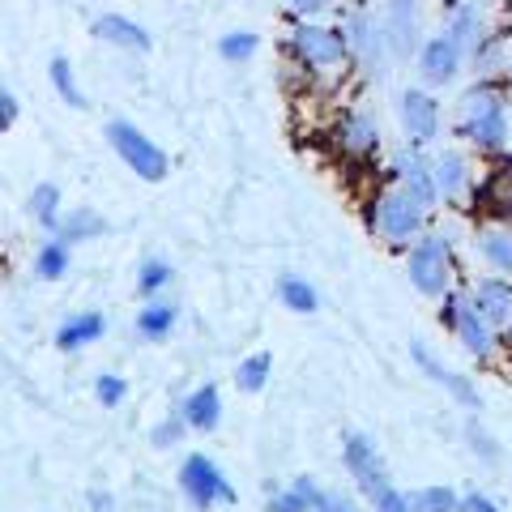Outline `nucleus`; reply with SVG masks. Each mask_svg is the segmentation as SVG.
<instances>
[{
  "instance_id": "1",
  "label": "nucleus",
  "mask_w": 512,
  "mask_h": 512,
  "mask_svg": "<svg viewBox=\"0 0 512 512\" xmlns=\"http://www.w3.org/2000/svg\"><path fill=\"white\" fill-rule=\"evenodd\" d=\"M461 137H470L478 150H500L508 141V111H504V94L495 86H474L461 99Z\"/></svg>"
},
{
  "instance_id": "2",
  "label": "nucleus",
  "mask_w": 512,
  "mask_h": 512,
  "mask_svg": "<svg viewBox=\"0 0 512 512\" xmlns=\"http://www.w3.org/2000/svg\"><path fill=\"white\" fill-rule=\"evenodd\" d=\"M107 141H111V150L124 158V167H128V171H137L141 180H150V184H154V180H163V175H167V154L158 150L137 124L111 120V124H107Z\"/></svg>"
},
{
  "instance_id": "3",
  "label": "nucleus",
  "mask_w": 512,
  "mask_h": 512,
  "mask_svg": "<svg viewBox=\"0 0 512 512\" xmlns=\"http://www.w3.org/2000/svg\"><path fill=\"white\" fill-rule=\"evenodd\" d=\"M180 487H184L188 504L197 508V512H210L218 500H222V504H235V487L227 483V478H222V470H218L205 453H192V457L184 461Z\"/></svg>"
},
{
  "instance_id": "4",
  "label": "nucleus",
  "mask_w": 512,
  "mask_h": 512,
  "mask_svg": "<svg viewBox=\"0 0 512 512\" xmlns=\"http://www.w3.org/2000/svg\"><path fill=\"white\" fill-rule=\"evenodd\" d=\"M291 52L303 64H312V69H333V64L346 60L350 39H346V30H329V26L303 22V26L291 30Z\"/></svg>"
},
{
  "instance_id": "5",
  "label": "nucleus",
  "mask_w": 512,
  "mask_h": 512,
  "mask_svg": "<svg viewBox=\"0 0 512 512\" xmlns=\"http://www.w3.org/2000/svg\"><path fill=\"white\" fill-rule=\"evenodd\" d=\"M448 239L444 235H423L410 248V282L423 295H448Z\"/></svg>"
},
{
  "instance_id": "6",
  "label": "nucleus",
  "mask_w": 512,
  "mask_h": 512,
  "mask_svg": "<svg viewBox=\"0 0 512 512\" xmlns=\"http://www.w3.org/2000/svg\"><path fill=\"white\" fill-rule=\"evenodd\" d=\"M342 453H346V466H350V474L359 478L363 495L376 504L380 495L389 491V474H384V461H380V453H376V444L367 440V436H346Z\"/></svg>"
},
{
  "instance_id": "7",
  "label": "nucleus",
  "mask_w": 512,
  "mask_h": 512,
  "mask_svg": "<svg viewBox=\"0 0 512 512\" xmlns=\"http://www.w3.org/2000/svg\"><path fill=\"white\" fill-rule=\"evenodd\" d=\"M376 222L393 244H406V239L423 231V205H414L406 192H389V197H380V205H376Z\"/></svg>"
},
{
  "instance_id": "8",
  "label": "nucleus",
  "mask_w": 512,
  "mask_h": 512,
  "mask_svg": "<svg viewBox=\"0 0 512 512\" xmlns=\"http://www.w3.org/2000/svg\"><path fill=\"white\" fill-rule=\"evenodd\" d=\"M346 39H350V52H355L363 60L367 73H384V43H389V35H384V26H376V18L367 9H355L346 18Z\"/></svg>"
},
{
  "instance_id": "9",
  "label": "nucleus",
  "mask_w": 512,
  "mask_h": 512,
  "mask_svg": "<svg viewBox=\"0 0 512 512\" xmlns=\"http://www.w3.org/2000/svg\"><path fill=\"white\" fill-rule=\"evenodd\" d=\"M402 124L414 146H427L440 133V103L427 90H406L402 94Z\"/></svg>"
},
{
  "instance_id": "10",
  "label": "nucleus",
  "mask_w": 512,
  "mask_h": 512,
  "mask_svg": "<svg viewBox=\"0 0 512 512\" xmlns=\"http://www.w3.org/2000/svg\"><path fill=\"white\" fill-rule=\"evenodd\" d=\"M397 180H402V192L414 205H423V210L436 205V197H440L436 171H431L419 154H402V158H397Z\"/></svg>"
},
{
  "instance_id": "11",
  "label": "nucleus",
  "mask_w": 512,
  "mask_h": 512,
  "mask_svg": "<svg viewBox=\"0 0 512 512\" xmlns=\"http://www.w3.org/2000/svg\"><path fill=\"white\" fill-rule=\"evenodd\" d=\"M410 355H414V363H419V367H423V372H427L431 380H436V384H444V389L453 393L461 406H478V389H474V384H470L466 376H457L453 367H444V363H440L436 355H431V350H427L423 342H414V346H410Z\"/></svg>"
},
{
  "instance_id": "12",
  "label": "nucleus",
  "mask_w": 512,
  "mask_h": 512,
  "mask_svg": "<svg viewBox=\"0 0 512 512\" xmlns=\"http://www.w3.org/2000/svg\"><path fill=\"white\" fill-rule=\"evenodd\" d=\"M461 69V47L453 35H440V39H431L423 43V77L431 86H444V82H453Z\"/></svg>"
},
{
  "instance_id": "13",
  "label": "nucleus",
  "mask_w": 512,
  "mask_h": 512,
  "mask_svg": "<svg viewBox=\"0 0 512 512\" xmlns=\"http://www.w3.org/2000/svg\"><path fill=\"white\" fill-rule=\"evenodd\" d=\"M384 35L397 56H410L414 43H419V13H414V0H389V18H384Z\"/></svg>"
},
{
  "instance_id": "14",
  "label": "nucleus",
  "mask_w": 512,
  "mask_h": 512,
  "mask_svg": "<svg viewBox=\"0 0 512 512\" xmlns=\"http://www.w3.org/2000/svg\"><path fill=\"white\" fill-rule=\"evenodd\" d=\"M338 146H342L346 154H355V158L372 154V150L380 146V128H376V120L367 116V111H346L342 124H338Z\"/></svg>"
},
{
  "instance_id": "15",
  "label": "nucleus",
  "mask_w": 512,
  "mask_h": 512,
  "mask_svg": "<svg viewBox=\"0 0 512 512\" xmlns=\"http://www.w3.org/2000/svg\"><path fill=\"white\" fill-rule=\"evenodd\" d=\"M474 308L483 312L491 325H508L512 320V282L508 278H483L474 286Z\"/></svg>"
},
{
  "instance_id": "16",
  "label": "nucleus",
  "mask_w": 512,
  "mask_h": 512,
  "mask_svg": "<svg viewBox=\"0 0 512 512\" xmlns=\"http://www.w3.org/2000/svg\"><path fill=\"white\" fill-rule=\"evenodd\" d=\"M94 35L103 43H116V47H128V52H150V35L146 26L120 18V13H103L99 22H94Z\"/></svg>"
},
{
  "instance_id": "17",
  "label": "nucleus",
  "mask_w": 512,
  "mask_h": 512,
  "mask_svg": "<svg viewBox=\"0 0 512 512\" xmlns=\"http://www.w3.org/2000/svg\"><path fill=\"white\" fill-rule=\"evenodd\" d=\"M478 205L512 222V163H508V158H504L500 167H491L483 188H478Z\"/></svg>"
},
{
  "instance_id": "18",
  "label": "nucleus",
  "mask_w": 512,
  "mask_h": 512,
  "mask_svg": "<svg viewBox=\"0 0 512 512\" xmlns=\"http://www.w3.org/2000/svg\"><path fill=\"white\" fill-rule=\"evenodd\" d=\"M457 338L466 342L470 355H491V346H495V333H491V320L474 308V303H461V316H457Z\"/></svg>"
},
{
  "instance_id": "19",
  "label": "nucleus",
  "mask_w": 512,
  "mask_h": 512,
  "mask_svg": "<svg viewBox=\"0 0 512 512\" xmlns=\"http://www.w3.org/2000/svg\"><path fill=\"white\" fill-rule=\"evenodd\" d=\"M103 329H107L103 312L69 316V320H64V325L56 329V346H60V350H82V346H90V342H99V338H103Z\"/></svg>"
},
{
  "instance_id": "20",
  "label": "nucleus",
  "mask_w": 512,
  "mask_h": 512,
  "mask_svg": "<svg viewBox=\"0 0 512 512\" xmlns=\"http://www.w3.org/2000/svg\"><path fill=\"white\" fill-rule=\"evenodd\" d=\"M180 410H184V419H188V427H192V431H214V427H218V419H222L218 384H201V389L192 393Z\"/></svg>"
},
{
  "instance_id": "21",
  "label": "nucleus",
  "mask_w": 512,
  "mask_h": 512,
  "mask_svg": "<svg viewBox=\"0 0 512 512\" xmlns=\"http://www.w3.org/2000/svg\"><path fill=\"white\" fill-rule=\"evenodd\" d=\"M448 35L457 39L461 52H478V47L487 43V26H483V13H478V5H457Z\"/></svg>"
},
{
  "instance_id": "22",
  "label": "nucleus",
  "mask_w": 512,
  "mask_h": 512,
  "mask_svg": "<svg viewBox=\"0 0 512 512\" xmlns=\"http://www.w3.org/2000/svg\"><path fill=\"white\" fill-rule=\"evenodd\" d=\"M431 171H436V184H440L444 197H457V192L470 184V163L457 150H444L436 163H431Z\"/></svg>"
},
{
  "instance_id": "23",
  "label": "nucleus",
  "mask_w": 512,
  "mask_h": 512,
  "mask_svg": "<svg viewBox=\"0 0 512 512\" xmlns=\"http://www.w3.org/2000/svg\"><path fill=\"white\" fill-rule=\"evenodd\" d=\"M171 329H175V308H171V303H163V299H150L146 308L137 312V333H141V338L163 342Z\"/></svg>"
},
{
  "instance_id": "24",
  "label": "nucleus",
  "mask_w": 512,
  "mask_h": 512,
  "mask_svg": "<svg viewBox=\"0 0 512 512\" xmlns=\"http://www.w3.org/2000/svg\"><path fill=\"white\" fill-rule=\"evenodd\" d=\"M478 248H483L487 261L500 269V274H512V227H491L478 235Z\"/></svg>"
},
{
  "instance_id": "25",
  "label": "nucleus",
  "mask_w": 512,
  "mask_h": 512,
  "mask_svg": "<svg viewBox=\"0 0 512 512\" xmlns=\"http://www.w3.org/2000/svg\"><path fill=\"white\" fill-rule=\"evenodd\" d=\"M35 274H39L43 282H56V278L69 274V244H64V239H47V244L39 248Z\"/></svg>"
},
{
  "instance_id": "26",
  "label": "nucleus",
  "mask_w": 512,
  "mask_h": 512,
  "mask_svg": "<svg viewBox=\"0 0 512 512\" xmlns=\"http://www.w3.org/2000/svg\"><path fill=\"white\" fill-rule=\"evenodd\" d=\"M269 372H274V355H269V350H261V355H248L244 363H239L235 384H239L244 393H261L265 380H269Z\"/></svg>"
},
{
  "instance_id": "27",
  "label": "nucleus",
  "mask_w": 512,
  "mask_h": 512,
  "mask_svg": "<svg viewBox=\"0 0 512 512\" xmlns=\"http://www.w3.org/2000/svg\"><path fill=\"white\" fill-rule=\"evenodd\" d=\"M107 231V222L94 214V210H73L69 218L60 222V239L64 244H77V239H94V235H103Z\"/></svg>"
},
{
  "instance_id": "28",
  "label": "nucleus",
  "mask_w": 512,
  "mask_h": 512,
  "mask_svg": "<svg viewBox=\"0 0 512 512\" xmlns=\"http://www.w3.org/2000/svg\"><path fill=\"white\" fill-rule=\"evenodd\" d=\"M406 504H410V512H457L461 500L448 487H423V491H410Z\"/></svg>"
},
{
  "instance_id": "29",
  "label": "nucleus",
  "mask_w": 512,
  "mask_h": 512,
  "mask_svg": "<svg viewBox=\"0 0 512 512\" xmlns=\"http://www.w3.org/2000/svg\"><path fill=\"white\" fill-rule=\"evenodd\" d=\"M30 210H35V218L43 222L47 231H60V188L56 184H39L35 197H30Z\"/></svg>"
},
{
  "instance_id": "30",
  "label": "nucleus",
  "mask_w": 512,
  "mask_h": 512,
  "mask_svg": "<svg viewBox=\"0 0 512 512\" xmlns=\"http://www.w3.org/2000/svg\"><path fill=\"white\" fill-rule=\"evenodd\" d=\"M278 295H282V303H286L291 312H316V303H320L312 286L303 282V278H295V274H286V278L278 282Z\"/></svg>"
},
{
  "instance_id": "31",
  "label": "nucleus",
  "mask_w": 512,
  "mask_h": 512,
  "mask_svg": "<svg viewBox=\"0 0 512 512\" xmlns=\"http://www.w3.org/2000/svg\"><path fill=\"white\" fill-rule=\"evenodd\" d=\"M47 73H52V86H56V94H60L64 103L77 107V111L86 107V94L77 90V77H73V69H69V60L56 56V60H52V69H47Z\"/></svg>"
},
{
  "instance_id": "32",
  "label": "nucleus",
  "mask_w": 512,
  "mask_h": 512,
  "mask_svg": "<svg viewBox=\"0 0 512 512\" xmlns=\"http://www.w3.org/2000/svg\"><path fill=\"white\" fill-rule=\"evenodd\" d=\"M163 286H171V265L167 261H146V265H141V274H137V291L141 295L154 299Z\"/></svg>"
},
{
  "instance_id": "33",
  "label": "nucleus",
  "mask_w": 512,
  "mask_h": 512,
  "mask_svg": "<svg viewBox=\"0 0 512 512\" xmlns=\"http://www.w3.org/2000/svg\"><path fill=\"white\" fill-rule=\"evenodd\" d=\"M256 35H248V30H235V35H222V43H218V52H222V60H248L252 52H256Z\"/></svg>"
},
{
  "instance_id": "34",
  "label": "nucleus",
  "mask_w": 512,
  "mask_h": 512,
  "mask_svg": "<svg viewBox=\"0 0 512 512\" xmlns=\"http://www.w3.org/2000/svg\"><path fill=\"white\" fill-rule=\"evenodd\" d=\"M184 427H188V419H184V410L180 414H171L167 423H158L154 427V444L158 448H167V444H180V436H184Z\"/></svg>"
},
{
  "instance_id": "35",
  "label": "nucleus",
  "mask_w": 512,
  "mask_h": 512,
  "mask_svg": "<svg viewBox=\"0 0 512 512\" xmlns=\"http://www.w3.org/2000/svg\"><path fill=\"white\" fill-rule=\"evenodd\" d=\"M94 393H99V402H103V406H120V402H124V393H128V384H124L120 376H99Z\"/></svg>"
},
{
  "instance_id": "36",
  "label": "nucleus",
  "mask_w": 512,
  "mask_h": 512,
  "mask_svg": "<svg viewBox=\"0 0 512 512\" xmlns=\"http://www.w3.org/2000/svg\"><path fill=\"white\" fill-rule=\"evenodd\" d=\"M269 512H312V500L291 487L286 495H274V500H269Z\"/></svg>"
},
{
  "instance_id": "37",
  "label": "nucleus",
  "mask_w": 512,
  "mask_h": 512,
  "mask_svg": "<svg viewBox=\"0 0 512 512\" xmlns=\"http://www.w3.org/2000/svg\"><path fill=\"white\" fill-rule=\"evenodd\" d=\"M316 512H359V508L350 504L342 491H325V495H320V508Z\"/></svg>"
},
{
  "instance_id": "38",
  "label": "nucleus",
  "mask_w": 512,
  "mask_h": 512,
  "mask_svg": "<svg viewBox=\"0 0 512 512\" xmlns=\"http://www.w3.org/2000/svg\"><path fill=\"white\" fill-rule=\"evenodd\" d=\"M376 512H410V504H406V495H402V491H393V487H389V491H384L380 500H376Z\"/></svg>"
},
{
  "instance_id": "39",
  "label": "nucleus",
  "mask_w": 512,
  "mask_h": 512,
  "mask_svg": "<svg viewBox=\"0 0 512 512\" xmlns=\"http://www.w3.org/2000/svg\"><path fill=\"white\" fill-rule=\"evenodd\" d=\"M461 303H466V299H457V295H444V303H440V325H448V329H457Z\"/></svg>"
},
{
  "instance_id": "40",
  "label": "nucleus",
  "mask_w": 512,
  "mask_h": 512,
  "mask_svg": "<svg viewBox=\"0 0 512 512\" xmlns=\"http://www.w3.org/2000/svg\"><path fill=\"white\" fill-rule=\"evenodd\" d=\"M286 5H291L299 18H316V13H325V9H329V0H286Z\"/></svg>"
},
{
  "instance_id": "41",
  "label": "nucleus",
  "mask_w": 512,
  "mask_h": 512,
  "mask_svg": "<svg viewBox=\"0 0 512 512\" xmlns=\"http://www.w3.org/2000/svg\"><path fill=\"white\" fill-rule=\"evenodd\" d=\"M457 512H500V508H495L487 495H466V500L457 504Z\"/></svg>"
},
{
  "instance_id": "42",
  "label": "nucleus",
  "mask_w": 512,
  "mask_h": 512,
  "mask_svg": "<svg viewBox=\"0 0 512 512\" xmlns=\"http://www.w3.org/2000/svg\"><path fill=\"white\" fill-rule=\"evenodd\" d=\"M0 103H5V124H13V120H18V99H13L9 90L0 94Z\"/></svg>"
},
{
  "instance_id": "43",
  "label": "nucleus",
  "mask_w": 512,
  "mask_h": 512,
  "mask_svg": "<svg viewBox=\"0 0 512 512\" xmlns=\"http://www.w3.org/2000/svg\"><path fill=\"white\" fill-rule=\"evenodd\" d=\"M90 508H94V512H111V495H99V491H90Z\"/></svg>"
},
{
  "instance_id": "44",
  "label": "nucleus",
  "mask_w": 512,
  "mask_h": 512,
  "mask_svg": "<svg viewBox=\"0 0 512 512\" xmlns=\"http://www.w3.org/2000/svg\"><path fill=\"white\" fill-rule=\"evenodd\" d=\"M474 5H491V0H474Z\"/></svg>"
}]
</instances>
